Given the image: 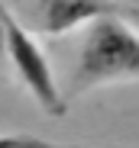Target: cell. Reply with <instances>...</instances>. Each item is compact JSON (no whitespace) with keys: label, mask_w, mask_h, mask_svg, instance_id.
<instances>
[{"label":"cell","mask_w":139,"mask_h":148,"mask_svg":"<svg viewBox=\"0 0 139 148\" xmlns=\"http://www.w3.org/2000/svg\"><path fill=\"white\" fill-rule=\"evenodd\" d=\"M120 81H139V32L129 19H100L87 26L78 64L62 87V97L71 106L75 97Z\"/></svg>","instance_id":"obj_1"},{"label":"cell","mask_w":139,"mask_h":148,"mask_svg":"<svg viewBox=\"0 0 139 148\" xmlns=\"http://www.w3.org/2000/svg\"><path fill=\"white\" fill-rule=\"evenodd\" d=\"M3 42H7V58H10V64L16 71V77L33 93V100L39 103V110L45 116H65L68 103L62 97V87H58L55 74H52V64L45 58L42 45L16 19V13L7 3H3Z\"/></svg>","instance_id":"obj_2"},{"label":"cell","mask_w":139,"mask_h":148,"mask_svg":"<svg viewBox=\"0 0 139 148\" xmlns=\"http://www.w3.org/2000/svg\"><path fill=\"white\" fill-rule=\"evenodd\" d=\"M33 23L45 36H65L81 26H94L100 19H129L139 23V7L113 3V0H45L33 7Z\"/></svg>","instance_id":"obj_3"},{"label":"cell","mask_w":139,"mask_h":148,"mask_svg":"<svg viewBox=\"0 0 139 148\" xmlns=\"http://www.w3.org/2000/svg\"><path fill=\"white\" fill-rule=\"evenodd\" d=\"M0 148H68V145L36 138V135H0Z\"/></svg>","instance_id":"obj_4"},{"label":"cell","mask_w":139,"mask_h":148,"mask_svg":"<svg viewBox=\"0 0 139 148\" xmlns=\"http://www.w3.org/2000/svg\"><path fill=\"white\" fill-rule=\"evenodd\" d=\"M7 58V42H3V3H0V61Z\"/></svg>","instance_id":"obj_5"}]
</instances>
